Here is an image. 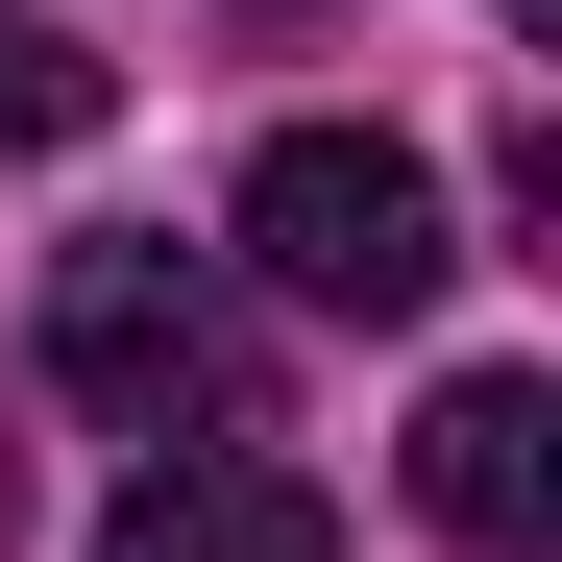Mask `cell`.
Here are the masks:
<instances>
[{
    "mask_svg": "<svg viewBox=\"0 0 562 562\" xmlns=\"http://www.w3.org/2000/svg\"><path fill=\"white\" fill-rule=\"evenodd\" d=\"M245 269L269 294H318V318H440V171L392 123H269L245 147Z\"/></svg>",
    "mask_w": 562,
    "mask_h": 562,
    "instance_id": "obj_1",
    "label": "cell"
},
{
    "mask_svg": "<svg viewBox=\"0 0 562 562\" xmlns=\"http://www.w3.org/2000/svg\"><path fill=\"white\" fill-rule=\"evenodd\" d=\"M49 392H99L123 440L221 416L245 392V294H221L196 245H49Z\"/></svg>",
    "mask_w": 562,
    "mask_h": 562,
    "instance_id": "obj_2",
    "label": "cell"
},
{
    "mask_svg": "<svg viewBox=\"0 0 562 562\" xmlns=\"http://www.w3.org/2000/svg\"><path fill=\"white\" fill-rule=\"evenodd\" d=\"M416 514L464 562H538L562 538V392H538V367H464V392L416 416Z\"/></svg>",
    "mask_w": 562,
    "mask_h": 562,
    "instance_id": "obj_3",
    "label": "cell"
},
{
    "mask_svg": "<svg viewBox=\"0 0 562 562\" xmlns=\"http://www.w3.org/2000/svg\"><path fill=\"white\" fill-rule=\"evenodd\" d=\"M99 562H342V514H318V464H269V440H171L99 514Z\"/></svg>",
    "mask_w": 562,
    "mask_h": 562,
    "instance_id": "obj_4",
    "label": "cell"
},
{
    "mask_svg": "<svg viewBox=\"0 0 562 562\" xmlns=\"http://www.w3.org/2000/svg\"><path fill=\"white\" fill-rule=\"evenodd\" d=\"M0 123H25V147H74V123H99V49H49V25H0Z\"/></svg>",
    "mask_w": 562,
    "mask_h": 562,
    "instance_id": "obj_5",
    "label": "cell"
},
{
    "mask_svg": "<svg viewBox=\"0 0 562 562\" xmlns=\"http://www.w3.org/2000/svg\"><path fill=\"white\" fill-rule=\"evenodd\" d=\"M514 25H562V0H514Z\"/></svg>",
    "mask_w": 562,
    "mask_h": 562,
    "instance_id": "obj_6",
    "label": "cell"
}]
</instances>
